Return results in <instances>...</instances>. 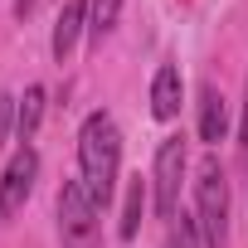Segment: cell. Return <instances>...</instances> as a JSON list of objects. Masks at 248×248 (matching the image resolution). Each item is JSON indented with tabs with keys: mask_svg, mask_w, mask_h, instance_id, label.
<instances>
[{
	"mask_svg": "<svg viewBox=\"0 0 248 248\" xmlns=\"http://www.w3.org/2000/svg\"><path fill=\"white\" fill-rule=\"evenodd\" d=\"M83 30H88V0H68V5L59 10V20H54V44H49L59 63L73 54V44H78Z\"/></svg>",
	"mask_w": 248,
	"mask_h": 248,
	"instance_id": "obj_6",
	"label": "cell"
},
{
	"mask_svg": "<svg viewBox=\"0 0 248 248\" xmlns=\"http://www.w3.org/2000/svg\"><path fill=\"white\" fill-rule=\"evenodd\" d=\"M117 170H122V132L107 112H88L83 132H78V180L88 190V200L97 209L112 204L117 190Z\"/></svg>",
	"mask_w": 248,
	"mask_h": 248,
	"instance_id": "obj_1",
	"label": "cell"
},
{
	"mask_svg": "<svg viewBox=\"0 0 248 248\" xmlns=\"http://www.w3.org/2000/svg\"><path fill=\"white\" fill-rule=\"evenodd\" d=\"M195 224L204 233V248H224L229 243V180H224L219 161L200 166V180H195Z\"/></svg>",
	"mask_w": 248,
	"mask_h": 248,
	"instance_id": "obj_2",
	"label": "cell"
},
{
	"mask_svg": "<svg viewBox=\"0 0 248 248\" xmlns=\"http://www.w3.org/2000/svg\"><path fill=\"white\" fill-rule=\"evenodd\" d=\"M141 200H146V190H141V180H132L127 204H122V224H117L122 238H137V229H141Z\"/></svg>",
	"mask_w": 248,
	"mask_h": 248,
	"instance_id": "obj_11",
	"label": "cell"
},
{
	"mask_svg": "<svg viewBox=\"0 0 248 248\" xmlns=\"http://www.w3.org/2000/svg\"><path fill=\"white\" fill-rule=\"evenodd\" d=\"M97 204L88 200L83 180H63L59 185V233L63 248H97Z\"/></svg>",
	"mask_w": 248,
	"mask_h": 248,
	"instance_id": "obj_3",
	"label": "cell"
},
{
	"mask_svg": "<svg viewBox=\"0 0 248 248\" xmlns=\"http://www.w3.org/2000/svg\"><path fill=\"white\" fill-rule=\"evenodd\" d=\"M10 127H15V97H10V93H0V146H5Z\"/></svg>",
	"mask_w": 248,
	"mask_h": 248,
	"instance_id": "obj_13",
	"label": "cell"
},
{
	"mask_svg": "<svg viewBox=\"0 0 248 248\" xmlns=\"http://www.w3.org/2000/svg\"><path fill=\"white\" fill-rule=\"evenodd\" d=\"M30 10H34V0H15V15H20V20H25Z\"/></svg>",
	"mask_w": 248,
	"mask_h": 248,
	"instance_id": "obj_15",
	"label": "cell"
},
{
	"mask_svg": "<svg viewBox=\"0 0 248 248\" xmlns=\"http://www.w3.org/2000/svg\"><path fill=\"white\" fill-rule=\"evenodd\" d=\"M224 132H229V107H224V93L214 88V83H204L200 88V141H224Z\"/></svg>",
	"mask_w": 248,
	"mask_h": 248,
	"instance_id": "obj_8",
	"label": "cell"
},
{
	"mask_svg": "<svg viewBox=\"0 0 248 248\" xmlns=\"http://www.w3.org/2000/svg\"><path fill=\"white\" fill-rule=\"evenodd\" d=\"M180 180H185V137H166L161 151H156V175H151L156 214L161 219H175V209H180Z\"/></svg>",
	"mask_w": 248,
	"mask_h": 248,
	"instance_id": "obj_4",
	"label": "cell"
},
{
	"mask_svg": "<svg viewBox=\"0 0 248 248\" xmlns=\"http://www.w3.org/2000/svg\"><path fill=\"white\" fill-rule=\"evenodd\" d=\"M238 146L248 151V93H243V122H238Z\"/></svg>",
	"mask_w": 248,
	"mask_h": 248,
	"instance_id": "obj_14",
	"label": "cell"
},
{
	"mask_svg": "<svg viewBox=\"0 0 248 248\" xmlns=\"http://www.w3.org/2000/svg\"><path fill=\"white\" fill-rule=\"evenodd\" d=\"M39 122H44V88L34 83V88H25V97H20V107H15V132H20V141H25V146L34 141Z\"/></svg>",
	"mask_w": 248,
	"mask_h": 248,
	"instance_id": "obj_9",
	"label": "cell"
},
{
	"mask_svg": "<svg viewBox=\"0 0 248 248\" xmlns=\"http://www.w3.org/2000/svg\"><path fill=\"white\" fill-rule=\"evenodd\" d=\"M34 175H39V151L34 146H20L5 166V175H0V219H10L25 209L30 190H34Z\"/></svg>",
	"mask_w": 248,
	"mask_h": 248,
	"instance_id": "obj_5",
	"label": "cell"
},
{
	"mask_svg": "<svg viewBox=\"0 0 248 248\" xmlns=\"http://www.w3.org/2000/svg\"><path fill=\"white\" fill-rule=\"evenodd\" d=\"M180 97H185V83H180V68L175 63H161L156 78H151V112L161 122H170L180 112Z\"/></svg>",
	"mask_w": 248,
	"mask_h": 248,
	"instance_id": "obj_7",
	"label": "cell"
},
{
	"mask_svg": "<svg viewBox=\"0 0 248 248\" xmlns=\"http://www.w3.org/2000/svg\"><path fill=\"white\" fill-rule=\"evenodd\" d=\"M117 15H122V0H88V39L102 44L117 30Z\"/></svg>",
	"mask_w": 248,
	"mask_h": 248,
	"instance_id": "obj_10",
	"label": "cell"
},
{
	"mask_svg": "<svg viewBox=\"0 0 248 248\" xmlns=\"http://www.w3.org/2000/svg\"><path fill=\"white\" fill-rule=\"evenodd\" d=\"M166 248H200V224L180 214V224L170 229V238H166Z\"/></svg>",
	"mask_w": 248,
	"mask_h": 248,
	"instance_id": "obj_12",
	"label": "cell"
}]
</instances>
